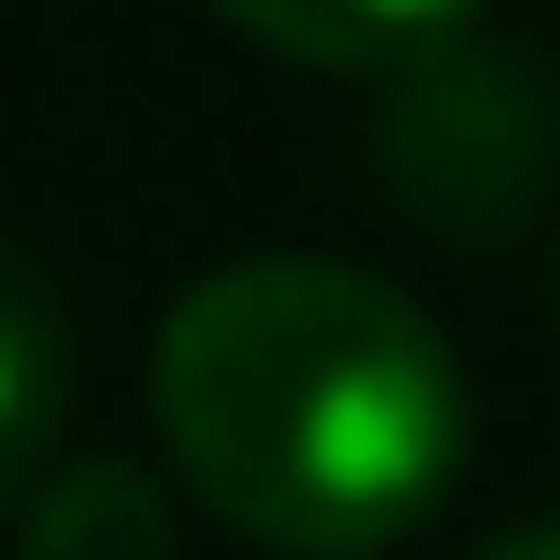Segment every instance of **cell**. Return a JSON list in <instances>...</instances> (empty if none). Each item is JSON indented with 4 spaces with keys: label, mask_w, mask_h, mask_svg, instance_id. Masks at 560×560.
<instances>
[{
    "label": "cell",
    "mask_w": 560,
    "mask_h": 560,
    "mask_svg": "<svg viewBox=\"0 0 560 560\" xmlns=\"http://www.w3.org/2000/svg\"><path fill=\"white\" fill-rule=\"evenodd\" d=\"M147 390L183 488L293 560L402 548L463 463L451 341L415 293L329 256L208 268L171 305Z\"/></svg>",
    "instance_id": "1"
},
{
    "label": "cell",
    "mask_w": 560,
    "mask_h": 560,
    "mask_svg": "<svg viewBox=\"0 0 560 560\" xmlns=\"http://www.w3.org/2000/svg\"><path fill=\"white\" fill-rule=\"evenodd\" d=\"M390 183L402 208L451 220V232H500L512 208H536L548 183V122L524 98V73H488L463 37H439L427 61H402V110H390Z\"/></svg>",
    "instance_id": "2"
},
{
    "label": "cell",
    "mask_w": 560,
    "mask_h": 560,
    "mask_svg": "<svg viewBox=\"0 0 560 560\" xmlns=\"http://www.w3.org/2000/svg\"><path fill=\"white\" fill-rule=\"evenodd\" d=\"M73 402V341H61V293L25 244H0V524H13L49 476V439Z\"/></svg>",
    "instance_id": "3"
},
{
    "label": "cell",
    "mask_w": 560,
    "mask_h": 560,
    "mask_svg": "<svg viewBox=\"0 0 560 560\" xmlns=\"http://www.w3.org/2000/svg\"><path fill=\"white\" fill-rule=\"evenodd\" d=\"M208 13H232L256 49L317 61V73H402L439 37H463L476 0H208Z\"/></svg>",
    "instance_id": "4"
},
{
    "label": "cell",
    "mask_w": 560,
    "mask_h": 560,
    "mask_svg": "<svg viewBox=\"0 0 560 560\" xmlns=\"http://www.w3.org/2000/svg\"><path fill=\"white\" fill-rule=\"evenodd\" d=\"M25 560H171V500H159V476L122 463V451L49 463L37 500H25Z\"/></svg>",
    "instance_id": "5"
},
{
    "label": "cell",
    "mask_w": 560,
    "mask_h": 560,
    "mask_svg": "<svg viewBox=\"0 0 560 560\" xmlns=\"http://www.w3.org/2000/svg\"><path fill=\"white\" fill-rule=\"evenodd\" d=\"M488 560H560V524H524V536H500Z\"/></svg>",
    "instance_id": "6"
}]
</instances>
